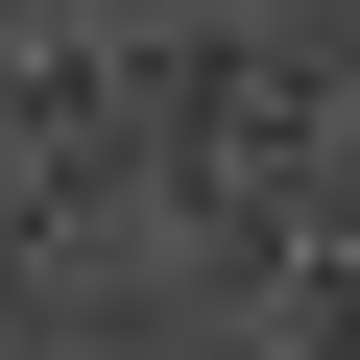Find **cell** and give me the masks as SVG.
Here are the masks:
<instances>
[{
	"label": "cell",
	"instance_id": "obj_1",
	"mask_svg": "<svg viewBox=\"0 0 360 360\" xmlns=\"http://www.w3.org/2000/svg\"><path fill=\"white\" fill-rule=\"evenodd\" d=\"M312 288H336V312H360V193H336V217H312Z\"/></svg>",
	"mask_w": 360,
	"mask_h": 360
}]
</instances>
